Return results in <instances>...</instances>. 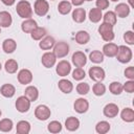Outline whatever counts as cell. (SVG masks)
<instances>
[{"mask_svg": "<svg viewBox=\"0 0 134 134\" xmlns=\"http://www.w3.org/2000/svg\"><path fill=\"white\" fill-rule=\"evenodd\" d=\"M30 100L25 96V95H22V96H19L16 100V109L17 111H19L20 113H25L29 110L30 108Z\"/></svg>", "mask_w": 134, "mask_h": 134, "instance_id": "obj_8", "label": "cell"}, {"mask_svg": "<svg viewBox=\"0 0 134 134\" xmlns=\"http://www.w3.org/2000/svg\"><path fill=\"white\" fill-rule=\"evenodd\" d=\"M85 76H86V72L82 67H76L72 71V77L75 81H82L83 79H85Z\"/></svg>", "mask_w": 134, "mask_h": 134, "instance_id": "obj_40", "label": "cell"}, {"mask_svg": "<svg viewBox=\"0 0 134 134\" xmlns=\"http://www.w3.org/2000/svg\"><path fill=\"white\" fill-rule=\"evenodd\" d=\"M12 23H13L12 15L6 10L0 12V27H9Z\"/></svg>", "mask_w": 134, "mask_h": 134, "instance_id": "obj_20", "label": "cell"}, {"mask_svg": "<svg viewBox=\"0 0 134 134\" xmlns=\"http://www.w3.org/2000/svg\"><path fill=\"white\" fill-rule=\"evenodd\" d=\"M109 90L114 95H119L122 92V85L119 82H112L109 86Z\"/></svg>", "mask_w": 134, "mask_h": 134, "instance_id": "obj_39", "label": "cell"}, {"mask_svg": "<svg viewBox=\"0 0 134 134\" xmlns=\"http://www.w3.org/2000/svg\"><path fill=\"white\" fill-rule=\"evenodd\" d=\"M58 87H59V89H60L63 93H66V94L70 93V92L73 90V85H72V83H71L70 81H68V80H65V79H62V80L59 81Z\"/></svg>", "mask_w": 134, "mask_h": 134, "instance_id": "obj_26", "label": "cell"}, {"mask_svg": "<svg viewBox=\"0 0 134 134\" xmlns=\"http://www.w3.org/2000/svg\"><path fill=\"white\" fill-rule=\"evenodd\" d=\"M79 127H80V120L74 116H70L65 120V128L70 132L76 131Z\"/></svg>", "mask_w": 134, "mask_h": 134, "instance_id": "obj_24", "label": "cell"}, {"mask_svg": "<svg viewBox=\"0 0 134 134\" xmlns=\"http://www.w3.org/2000/svg\"><path fill=\"white\" fill-rule=\"evenodd\" d=\"M71 8H72V4L67 1V0H63L59 3L58 5V12L61 14V15H67L71 12Z\"/></svg>", "mask_w": 134, "mask_h": 134, "instance_id": "obj_29", "label": "cell"}, {"mask_svg": "<svg viewBox=\"0 0 134 134\" xmlns=\"http://www.w3.org/2000/svg\"><path fill=\"white\" fill-rule=\"evenodd\" d=\"M112 2H117V1H119V0H111Z\"/></svg>", "mask_w": 134, "mask_h": 134, "instance_id": "obj_49", "label": "cell"}, {"mask_svg": "<svg viewBox=\"0 0 134 134\" xmlns=\"http://www.w3.org/2000/svg\"><path fill=\"white\" fill-rule=\"evenodd\" d=\"M85 0H71V4L74 6H81Z\"/></svg>", "mask_w": 134, "mask_h": 134, "instance_id": "obj_47", "label": "cell"}, {"mask_svg": "<svg viewBox=\"0 0 134 134\" xmlns=\"http://www.w3.org/2000/svg\"><path fill=\"white\" fill-rule=\"evenodd\" d=\"M18 82L22 85H28L32 81V73L29 69H21L18 72Z\"/></svg>", "mask_w": 134, "mask_h": 134, "instance_id": "obj_10", "label": "cell"}, {"mask_svg": "<svg viewBox=\"0 0 134 134\" xmlns=\"http://www.w3.org/2000/svg\"><path fill=\"white\" fill-rule=\"evenodd\" d=\"M0 93L4 96V97H7V98H10L15 95L16 93V88L14 85L12 84H4L1 86L0 88Z\"/></svg>", "mask_w": 134, "mask_h": 134, "instance_id": "obj_19", "label": "cell"}, {"mask_svg": "<svg viewBox=\"0 0 134 134\" xmlns=\"http://www.w3.org/2000/svg\"><path fill=\"white\" fill-rule=\"evenodd\" d=\"M125 76L128 77L129 80H134V67L129 66L128 68L125 69Z\"/></svg>", "mask_w": 134, "mask_h": 134, "instance_id": "obj_45", "label": "cell"}, {"mask_svg": "<svg viewBox=\"0 0 134 134\" xmlns=\"http://www.w3.org/2000/svg\"><path fill=\"white\" fill-rule=\"evenodd\" d=\"M128 1H129V4H130L131 8H133L134 7V0H128Z\"/></svg>", "mask_w": 134, "mask_h": 134, "instance_id": "obj_48", "label": "cell"}, {"mask_svg": "<svg viewBox=\"0 0 134 134\" xmlns=\"http://www.w3.org/2000/svg\"><path fill=\"white\" fill-rule=\"evenodd\" d=\"M4 68H5V71L7 73H15L18 70V63H17V61H15L13 59H9L5 62Z\"/></svg>", "mask_w": 134, "mask_h": 134, "instance_id": "obj_34", "label": "cell"}, {"mask_svg": "<svg viewBox=\"0 0 134 134\" xmlns=\"http://www.w3.org/2000/svg\"><path fill=\"white\" fill-rule=\"evenodd\" d=\"M14 127L13 120L9 118H3L0 120V131L1 132H10Z\"/></svg>", "mask_w": 134, "mask_h": 134, "instance_id": "obj_35", "label": "cell"}, {"mask_svg": "<svg viewBox=\"0 0 134 134\" xmlns=\"http://www.w3.org/2000/svg\"><path fill=\"white\" fill-rule=\"evenodd\" d=\"M119 112V108L116 104H113V103H110V104H107L104 109H103V113L106 117H109V118H114L115 116H117Z\"/></svg>", "mask_w": 134, "mask_h": 134, "instance_id": "obj_13", "label": "cell"}, {"mask_svg": "<svg viewBox=\"0 0 134 134\" xmlns=\"http://www.w3.org/2000/svg\"><path fill=\"white\" fill-rule=\"evenodd\" d=\"M4 5H6V6H12L13 4H15V2H16V0H0Z\"/></svg>", "mask_w": 134, "mask_h": 134, "instance_id": "obj_46", "label": "cell"}, {"mask_svg": "<svg viewBox=\"0 0 134 134\" xmlns=\"http://www.w3.org/2000/svg\"><path fill=\"white\" fill-rule=\"evenodd\" d=\"M103 20H104V22H105V23H107V24H110V25L114 26V25L116 24V21H117V16L115 15V13H114V12L109 10V12H107V13L103 16Z\"/></svg>", "mask_w": 134, "mask_h": 134, "instance_id": "obj_33", "label": "cell"}, {"mask_svg": "<svg viewBox=\"0 0 134 134\" xmlns=\"http://www.w3.org/2000/svg\"><path fill=\"white\" fill-rule=\"evenodd\" d=\"M69 52V45L66 43V42H58L54 44L53 46V53L57 58L59 59H62V58H65Z\"/></svg>", "mask_w": 134, "mask_h": 134, "instance_id": "obj_4", "label": "cell"}, {"mask_svg": "<svg viewBox=\"0 0 134 134\" xmlns=\"http://www.w3.org/2000/svg\"><path fill=\"white\" fill-rule=\"evenodd\" d=\"M71 71V65L68 61L66 60H62L60 61L58 64H57V67H55V72L58 73L59 76H66L70 73Z\"/></svg>", "mask_w": 134, "mask_h": 134, "instance_id": "obj_9", "label": "cell"}, {"mask_svg": "<svg viewBox=\"0 0 134 134\" xmlns=\"http://www.w3.org/2000/svg\"><path fill=\"white\" fill-rule=\"evenodd\" d=\"M16 12L19 15V17L23 18V19H28L32 16V8L31 5L28 1L26 0H21L17 3L16 6Z\"/></svg>", "mask_w": 134, "mask_h": 134, "instance_id": "obj_1", "label": "cell"}, {"mask_svg": "<svg viewBox=\"0 0 134 134\" xmlns=\"http://www.w3.org/2000/svg\"><path fill=\"white\" fill-rule=\"evenodd\" d=\"M90 91V86L88 83H80L76 86V92L81 95H86Z\"/></svg>", "mask_w": 134, "mask_h": 134, "instance_id": "obj_41", "label": "cell"}, {"mask_svg": "<svg viewBox=\"0 0 134 134\" xmlns=\"http://www.w3.org/2000/svg\"><path fill=\"white\" fill-rule=\"evenodd\" d=\"M55 44V40L53 37L51 36H45L43 39L40 40V43H39V47L42 49V50H49L51 49Z\"/></svg>", "mask_w": 134, "mask_h": 134, "instance_id": "obj_15", "label": "cell"}, {"mask_svg": "<svg viewBox=\"0 0 134 134\" xmlns=\"http://www.w3.org/2000/svg\"><path fill=\"white\" fill-rule=\"evenodd\" d=\"M117 50H118V46L114 43H111V42H108L107 44H105L103 46V53L104 55L106 57H109V58H113L116 55L117 53Z\"/></svg>", "mask_w": 134, "mask_h": 134, "instance_id": "obj_16", "label": "cell"}, {"mask_svg": "<svg viewBox=\"0 0 134 134\" xmlns=\"http://www.w3.org/2000/svg\"><path fill=\"white\" fill-rule=\"evenodd\" d=\"M92 91L96 96H102L106 92V86L102 82H96L92 87Z\"/></svg>", "mask_w": 134, "mask_h": 134, "instance_id": "obj_37", "label": "cell"}, {"mask_svg": "<svg viewBox=\"0 0 134 134\" xmlns=\"http://www.w3.org/2000/svg\"><path fill=\"white\" fill-rule=\"evenodd\" d=\"M24 95H25L30 102H35V100H37L38 97H39V90H38L37 87H35V86H27V87L25 88Z\"/></svg>", "mask_w": 134, "mask_h": 134, "instance_id": "obj_23", "label": "cell"}, {"mask_svg": "<svg viewBox=\"0 0 134 134\" xmlns=\"http://www.w3.org/2000/svg\"><path fill=\"white\" fill-rule=\"evenodd\" d=\"M71 61L75 67H84L87 63V57L83 51H75L72 54Z\"/></svg>", "mask_w": 134, "mask_h": 134, "instance_id": "obj_12", "label": "cell"}, {"mask_svg": "<svg viewBox=\"0 0 134 134\" xmlns=\"http://www.w3.org/2000/svg\"><path fill=\"white\" fill-rule=\"evenodd\" d=\"M73 109L75 112L80 113V114H83L85 112L88 111L89 109V103L86 98L84 97H80L77 99H75L74 104H73Z\"/></svg>", "mask_w": 134, "mask_h": 134, "instance_id": "obj_11", "label": "cell"}, {"mask_svg": "<svg viewBox=\"0 0 134 134\" xmlns=\"http://www.w3.org/2000/svg\"><path fill=\"white\" fill-rule=\"evenodd\" d=\"M55 61H57V57L54 55L53 52H50V51L45 52V53L42 55V58H41V62H42L43 66L46 67V68H51V67H53L54 64H55Z\"/></svg>", "mask_w": 134, "mask_h": 134, "instance_id": "obj_14", "label": "cell"}, {"mask_svg": "<svg viewBox=\"0 0 134 134\" xmlns=\"http://www.w3.org/2000/svg\"><path fill=\"white\" fill-rule=\"evenodd\" d=\"M30 36L34 40L36 41H40L41 39H43L45 36H46V29L44 27H39L37 26L31 32H30Z\"/></svg>", "mask_w": 134, "mask_h": 134, "instance_id": "obj_31", "label": "cell"}, {"mask_svg": "<svg viewBox=\"0 0 134 134\" xmlns=\"http://www.w3.org/2000/svg\"><path fill=\"white\" fill-rule=\"evenodd\" d=\"M34 10L38 16L43 17L48 13L49 4L46 0H36V2L34 4Z\"/></svg>", "mask_w": 134, "mask_h": 134, "instance_id": "obj_7", "label": "cell"}, {"mask_svg": "<svg viewBox=\"0 0 134 134\" xmlns=\"http://www.w3.org/2000/svg\"><path fill=\"white\" fill-rule=\"evenodd\" d=\"M130 9H131V7H130L128 4H126V3H118V4L115 6L114 13H115V15L118 16L119 18H126V17L129 16Z\"/></svg>", "mask_w": 134, "mask_h": 134, "instance_id": "obj_17", "label": "cell"}, {"mask_svg": "<svg viewBox=\"0 0 134 134\" xmlns=\"http://www.w3.org/2000/svg\"><path fill=\"white\" fill-rule=\"evenodd\" d=\"M115 57H116L118 62H120L122 64H126V63H129L132 60L133 53H132L131 48H129L125 45H120V46H118V50H117V53H116Z\"/></svg>", "mask_w": 134, "mask_h": 134, "instance_id": "obj_2", "label": "cell"}, {"mask_svg": "<svg viewBox=\"0 0 134 134\" xmlns=\"http://www.w3.org/2000/svg\"><path fill=\"white\" fill-rule=\"evenodd\" d=\"M88 17H89V20L93 23H97L100 21V19L103 18V14H102V10L97 7H93L89 10V14H88Z\"/></svg>", "mask_w": 134, "mask_h": 134, "instance_id": "obj_27", "label": "cell"}, {"mask_svg": "<svg viewBox=\"0 0 134 134\" xmlns=\"http://www.w3.org/2000/svg\"><path fill=\"white\" fill-rule=\"evenodd\" d=\"M124 40L126 41L127 44L133 45V44H134V32H133L132 30L126 31L125 35H124Z\"/></svg>", "mask_w": 134, "mask_h": 134, "instance_id": "obj_42", "label": "cell"}, {"mask_svg": "<svg viewBox=\"0 0 134 134\" xmlns=\"http://www.w3.org/2000/svg\"><path fill=\"white\" fill-rule=\"evenodd\" d=\"M1 114H2V112H1V110H0V116H1Z\"/></svg>", "mask_w": 134, "mask_h": 134, "instance_id": "obj_51", "label": "cell"}, {"mask_svg": "<svg viewBox=\"0 0 134 134\" xmlns=\"http://www.w3.org/2000/svg\"><path fill=\"white\" fill-rule=\"evenodd\" d=\"M110 124L106 120H102V121H98L95 126V131L98 133V134H106L110 131Z\"/></svg>", "mask_w": 134, "mask_h": 134, "instance_id": "obj_32", "label": "cell"}, {"mask_svg": "<svg viewBox=\"0 0 134 134\" xmlns=\"http://www.w3.org/2000/svg\"><path fill=\"white\" fill-rule=\"evenodd\" d=\"M122 90H125L128 93H132L134 91V82H133V80H130V81L126 82L122 85Z\"/></svg>", "mask_w": 134, "mask_h": 134, "instance_id": "obj_43", "label": "cell"}, {"mask_svg": "<svg viewBox=\"0 0 134 134\" xmlns=\"http://www.w3.org/2000/svg\"><path fill=\"white\" fill-rule=\"evenodd\" d=\"M98 32L99 35L102 36V39L106 42H111L115 35H114V31H113V26L110 25V24H107L105 22H103L99 27H98Z\"/></svg>", "mask_w": 134, "mask_h": 134, "instance_id": "obj_3", "label": "cell"}, {"mask_svg": "<svg viewBox=\"0 0 134 134\" xmlns=\"http://www.w3.org/2000/svg\"><path fill=\"white\" fill-rule=\"evenodd\" d=\"M50 109L46 106V105H39L37 106V108L35 109V116L37 117V119L39 120H46L50 117Z\"/></svg>", "mask_w": 134, "mask_h": 134, "instance_id": "obj_6", "label": "cell"}, {"mask_svg": "<svg viewBox=\"0 0 134 134\" xmlns=\"http://www.w3.org/2000/svg\"><path fill=\"white\" fill-rule=\"evenodd\" d=\"M120 117L126 122H132L134 121V111L131 108H125L120 112Z\"/></svg>", "mask_w": 134, "mask_h": 134, "instance_id": "obj_30", "label": "cell"}, {"mask_svg": "<svg viewBox=\"0 0 134 134\" xmlns=\"http://www.w3.org/2000/svg\"><path fill=\"white\" fill-rule=\"evenodd\" d=\"M18 134H28L30 132V124L27 120H20L16 126Z\"/></svg>", "mask_w": 134, "mask_h": 134, "instance_id": "obj_28", "label": "cell"}, {"mask_svg": "<svg viewBox=\"0 0 134 134\" xmlns=\"http://www.w3.org/2000/svg\"><path fill=\"white\" fill-rule=\"evenodd\" d=\"M17 48V42L14 39H5L2 43V49L5 53H13Z\"/></svg>", "mask_w": 134, "mask_h": 134, "instance_id": "obj_22", "label": "cell"}, {"mask_svg": "<svg viewBox=\"0 0 134 134\" xmlns=\"http://www.w3.org/2000/svg\"><path fill=\"white\" fill-rule=\"evenodd\" d=\"M90 40V35L86 30H79L75 34V42L80 45H85L89 42Z\"/></svg>", "mask_w": 134, "mask_h": 134, "instance_id": "obj_25", "label": "cell"}, {"mask_svg": "<svg viewBox=\"0 0 134 134\" xmlns=\"http://www.w3.org/2000/svg\"><path fill=\"white\" fill-rule=\"evenodd\" d=\"M0 34H1V27H0Z\"/></svg>", "mask_w": 134, "mask_h": 134, "instance_id": "obj_53", "label": "cell"}, {"mask_svg": "<svg viewBox=\"0 0 134 134\" xmlns=\"http://www.w3.org/2000/svg\"><path fill=\"white\" fill-rule=\"evenodd\" d=\"M85 1H92V0H85Z\"/></svg>", "mask_w": 134, "mask_h": 134, "instance_id": "obj_52", "label": "cell"}, {"mask_svg": "<svg viewBox=\"0 0 134 134\" xmlns=\"http://www.w3.org/2000/svg\"><path fill=\"white\" fill-rule=\"evenodd\" d=\"M95 5L97 8H99L100 10L106 9L109 7V0H96Z\"/></svg>", "mask_w": 134, "mask_h": 134, "instance_id": "obj_44", "label": "cell"}, {"mask_svg": "<svg viewBox=\"0 0 134 134\" xmlns=\"http://www.w3.org/2000/svg\"><path fill=\"white\" fill-rule=\"evenodd\" d=\"M51 1H53V0H51Z\"/></svg>", "mask_w": 134, "mask_h": 134, "instance_id": "obj_54", "label": "cell"}, {"mask_svg": "<svg viewBox=\"0 0 134 134\" xmlns=\"http://www.w3.org/2000/svg\"><path fill=\"white\" fill-rule=\"evenodd\" d=\"M38 26L37 24V21L31 19V18H28V19H25L22 24H21V29L22 31H24L25 34H30L36 27Z\"/></svg>", "mask_w": 134, "mask_h": 134, "instance_id": "obj_18", "label": "cell"}, {"mask_svg": "<svg viewBox=\"0 0 134 134\" xmlns=\"http://www.w3.org/2000/svg\"><path fill=\"white\" fill-rule=\"evenodd\" d=\"M1 68H2V66H1V63H0V70H1Z\"/></svg>", "mask_w": 134, "mask_h": 134, "instance_id": "obj_50", "label": "cell"}, {"mask_svg": "<svg viewBox=\"0 0 134 134\" xmlns=\"http://www.w3.org/2000/svg\"><path fill=\"white\" fill-rule=\"evenodd\" d=\"M89 59L91 62L95 63V64H98V63H102L104 61V53L99 50H93L90 52L89 54Z\"/></svg>", "mask_w": 134, "mask_h": 134, "instance_id": "obj_36", "label": "cell"}, {"mask_svg": "<svg viewBox=\"0 0 134 134\" xmlns=\"http://www.w3.org/2000/svg\"><path fill=\"white\" fill-rule=\"evenodd\" d=\"M88 74H89L90 79L94 82H102L105 79V75H106L105 70L99 66H92L89 69Z\"/></svg>", "mask_w": 134, "mask_h": 134, "instance_id": "obj_5", "label": "cell"}, {"mask_svg": "<svg viewBox=\"0 0 134 134\" xmlns=\"http://www.w3.org/2000/svg\"><path fill=\"white\" fill-rule=\"evenodd\" d=\"M47 130H48V132L53 133V134L59 133V132L62 131V124L60 121H58V120H52V121H50L48 124Z\"/></svg>", "mask_w": 134, "mask_h": 134, "instance_id": "obj_38", "label": "cell"}, {"mask_svg": "<svg viewBox=\"0 0 134 134\" xmlns=\"http://www.w3.org/2000/svg\"><path fill=\"white\" fill-rule=\"evenodd\" d=\"M72 20L76 23H83L86 20V10H85V8H82V7L75 8L72 12Z\"/></svg>", "mask_w": 134, "mask_h": 134, "instance_id": "obj_21", "label": "cell"}]
</instances>
